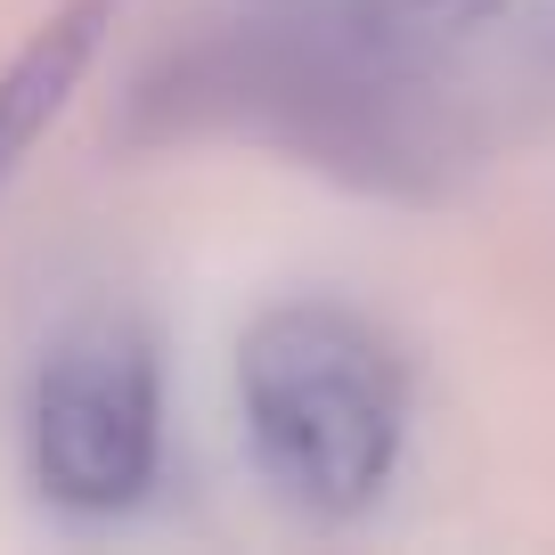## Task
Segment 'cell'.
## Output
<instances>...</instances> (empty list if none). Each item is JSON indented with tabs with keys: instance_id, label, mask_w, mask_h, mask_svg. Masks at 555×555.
<instances>
[{
	"instance_id": "cell-5",
	"label": "cell",
	"mask_w": 555,
	"mask_h": 555,
	"mask_svg": "<svg viewBox=\"0 0 555 555\" xmlns=\"http://www.w3.org/2000/svg\"><path fill=\"white\" fill-rule=\"evenodd\" d=\"M539 9H547V34H555V0H539Z\"/></svg>"
},
{
	"instance_id": "cell-3",
	"label": "cell",
	"mask_w": 555,
	"mask_h": 555,
	"mask_svg": "<svg viewBox=\"0 0 555 555\" xmlns=\"http://www.w3.org/2000/svg\"><path fill=\"white\" fill-rule=\"evenodd\" d=\"M41 499L66 515H122L156 482L164 457V400L156 360L131 327H82L41 360L34 409H25Z\"/></svg>"
},
{
	"instance_id": "cell-1",
	"label": "cell",
	"mask_w": 555,
	"mask_h": 555,
	"mask_svg": "<svg viewBox=\"0 0 555 555\" xmlns=\"http://www.w3.org/2000/svg\"><path fill=\"white\" fill-rule=\"evenodd\" d=\"M245 441L286 506L360 515L400 457V367L335 302H286L237 351Z\"/></svg>"
},
{
	"instance_id": "cell-2",
	"label": "cell",
	"mask_w": 555,
	"mask_h": 555,
	"mask_svg": "<svg viewBox=\"0 0 555 555\" xmlns=\"http://www.w3.org/2000/svg\"><path fill=\"white\" fill-rule=\"evenodd\" d=\"M499 0H254L245 66L302 122H376L434 82L490 25Z\"/></svg>"
},
{
	"instance_id": "cell-4",
	"label": "cell",
	"mask_w": 555,
	"mask_h": 555,
	"mask_svg": "<svg viewBox=\"0 0 555 555\" xmlns=\"http://www.w3.org/2000/svg\"><path fill=\"white\" fill-rule=\"evenodd\" d=\"M106 17H115V0H66V9L17 50V66L0 74V189L17 180V164L34 156V139L50 131V115L66 106V90L82 82Z\"/></svg>"
}]
</instances>
